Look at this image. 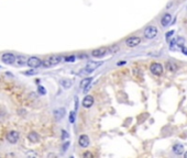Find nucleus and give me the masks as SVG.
<instances>
[{
    "mask_svg": "<svg viewBox=\"0 0 187 158\" xmlns=\"http://www.w3.org/2000/svg\"><path fill=\"white\" fill-rule=\"evenodd\" d=\"M62 60H63V56H61V55H53V56L47 57L44 62H42V66L43 67H52V66H55V65L59 64Z\"/></svg>",
    "mask_w": 187,
    "mask_h": 158,
    "instance_id": "1",
    "label": "nucleus"
},
{
    "mask_svg": "<svg viewBox=\"0 0 187 158\" xmlns=\"http://www.w3.org/2000/svg\"><path fill=\"white\" fill-rule=\"evenodd\" d=\"M17 63H18V65H20V66H22V65H24V64H27V58L24 57V56H18V58H17Z\"/></svg>",
    "mask_w": 187,
    "mask_h": 158,
    "instance_id": "20",
    "label": "nucleus"
},
{
    "mask_svg": "<svg viewBox=\"0 0 187 158\" xmlns=\"http://www.w3.org/2000/svg\"><path fill=\"white\" fill-rule=\"evenodd\" d=\"M184 156H185V158H187V152L185 153V155H184Z\"/></svg>",
    "mask_w": 187,
    "mask_h": 158,
    "instance_id": "31",
    "label": "nucleus"
},
{
    "mask_svg": "<svg viewBox=\"0 0 187 158\" xmlns=\"http://www.w3.org/2000/svg\"><path fill=\"white\" fill-rule=\"evenodd\" d=\"M7 140L9 142L10 144H16L19 140V133L17 131H10L7 136H6Z\"/></svg>",
    "mask_w": 187,
    "mask_h": 158,
    "instance_id": "9",
    "label": "nucleus"
},
{
    "mask_svg": "<svg viewBox=\"0 0 187 158\" xmlns=\"http://www.w3.org/2000/svg\"><path fill=\"white\" fill-rule=\"evenodd\" d=\"M61 85L65 89H69L72 87V85H73V81L71 79H63V80H61Z\"/></svg>",
    "mask_w": 187,
    "mask_h": 158,
    "instance_id": "17",
    "label": "nucleus"
},
{
    "mask_svg": "<svg viewBox=\"0 0 187 158\" xmlns=\"http://www.w3.org/2000/svg\"><path fill=\"white\" fill-rule=\"evenodd\" d=\"M166 68H167V70H169V72H176V70H177V66L174 63H172V62H169V63L166 64Z\"/></svg>",
    "mask_w": 187,
    "mask_h": 158,
    "instance_id": "18",
    "label": "nucleus"
},
{
    "mask_svg": "<svg viewBox=\"0 0 187 158\" xmlns=\"http://www.w3.org/2000/svg\"><path fill=\"white\" fill-rule=\"evenodd\" d=\"M27 64L29 67L31 68H37L42 66V60L39 57H35V56H31L27 59Z\"/></svg>",
    "mask_w": 187,
    "mask_h": 158,
    "instance_id": "3",
    "label": "nucleus"
},
{
    "mask_svg": "<svg viewBox=\"0 0 187 158\" xmlns=\"http://www.w3.org/2000/svg\"><path fill=\"white\" fill-rule=\"evenodd\" d=\"M37 72L35 70H30V72H25V75H35Z\"/></svg>",
    "mask_w": 187,
    "mask_h": 158,
    "instance_id": "29",
    "label": "nucleus"
},
{
    "mask_svg": "<svg viewBox=\"0 0 187 158\" xmlns=\"http://www.w3.org/2000/svg\"><path fill=\"white\" fill-rule=\"evenodd\" d=\"M65 112H66V110L64 108H59V109H56L54 111V117L56 121H59L61 119H63L65 115Z\"/></svg>",
    "mask_w": 187,
    "mask_h": 158,
    "instance_id": "12",
    "label": "nucleus"
},
{
    "mask_svg": "<svg viewBox=\"0 0 187 158\" xmlns=\"http://www.w3.org/2000/svg\"><path fill=\"white\" fill-rule=\"evenodd\" d=\"M28 138H29V140H30L31 143H37V142H40V135L37 134V132H30V133L28 134Z\"/></svg>",
    "mask_w": 187,
    "mask_h": 158,
    "instance_id": "13",
    "label": "nucleus"
},
{
    "mask_svg": "<svg viewBox=\"0 0 187 158\" xmlns=\"http://www.w3.org/2000/svg\"><path fill=\"white\" fill-rule=\"evenodd\" d=\"M118 50H119L118 45H114V46H111V47H108V51H109L110 54H114V53H116Z\"/></svg>",
    "mask_w": 187,
    "mask_h": 158,
    "instance_id": "21",
    "label": "nucleus"
},
{
    "mask_svg": "<svg viewBox=\"0 0 187 158\" xmlns=\"http://www.w3.org/2000/svg\"><path fill=\"white\" fill-rule=\"evenodd\" d=\"M37 91H39V93H40V95H45L46 93L45 88H44V87H42V86L37 87Z\"/></svg>",
    "mask_w": 187,
    "mask_h": 158,
    "instance_id": "22",
    "label": "nucleus"
},
{
    "mask_svg": "<svg viewBox=\"0 0 187 158\" xmlns=\"http://www.w3.org/2000/svg\"><path fill=\"white\" fill-rule=\"evenodd\" d=\"M68 146H69V142H66L64 145H63V152H66L67 150V148H68Z\"/></svg>",
    "mask_w": 187,
    "mask_h": 158,
    "instance_id": "25",
    "label": "nucleus"
},
{
    "mask_svg": "<svg viewBox=\"0 0 187 158\" xmlns=\"http://www.w3.org/2000/svg\"><path fill=\"white\" fill-rule=\"evenodd\" d=\"M186 9H187V7H186Z\"/></svg>",
    "mask_w": 187,
    "mask_h": 158,
    "instance_id": "32",
    "label": "nucleus"
},
{
    "mask_svg": "<svg viewBox=\"0 0 187 158\" xmlns=\"http://www.w3.org/2000/svg\"><path fill=\"white\" fill-rule=\"evenodd\" d=\"M63 59H64V62H66V63H74L75 59H76V56H74V55H68V56H65Z\"/></svg>",
    "mask_w": 187,
    "mask_h": 158,
    "instance_id": "19",
    "label": "nucleus"
},
{
    "mask_svg": "<svg viewBox=\"0 0 187 158\" xmlns=\"http://www.w3.org/2000/svg\"><path fill=\"white\" fill-rule=\"evenodd\" d=\"M156 35H157V29L153 27V25H150V27H147L144 30V36H145L146 39H149V40L154 39Z\"/></svg>",
    "mask_w": 187,
    "mask_h": 158,
    "instance_id": "4",
    "label": "nucleus"
},
{
    "mask_svg": "<svg viewBox=\"0 0 187 158\" xmlns=\"http://www.w3.org/2000/svg\"><path fill=\"white\" fill-rule=\"evenodd\" d=\"M181 51H182V53H184L185 55H187V47L182 46V47H181Z\"/></svg>",
    "mask_w": 187,
    "mask_h": 158,
    "instance_id": "27",
    "label": "nucleus"
},
{
    "mask_svg": "<svg viewBox=\"0 0 187 158\" xmlns=\"http://www.w3.org/2000/svg\"><path fill=\"white\" fill-rule=\"evenodd\" d=\"M89 143H90V140H89V137L87 135H80L79 136V138H78V144L80 147H84V148H86L89 146Z\"/></svg>",
    "mask_w": 187,
    "mask_h": 158,
    "instance_id": "11",
    "label": "nucleus"
},
{
    "mask_svg": "<svg viewBox=\"0 0 187 158\" xmlns=\"http://www.w3.org/2000/svg\"><path fill=\"white\" fill-rule=\"evenodd\" d=\"M1 60L7 65H12L16 62V56L12 53H5L1 56Z\"/></svg>",
    "mask_w": 187,
    "mask_h": 158,
    "instance_id": "7",
    "label": "nucleus"
},
{
    "mask_svg": "<svg viewBox=\"0 0 187 158\" xmlns=\"http://www.w3.org/2000/svg\"><path fill=\"white\" fill-rule=\"evenodd\" d=\"M140 43H141V39H140V37H138V36H131V37L127 39L126 45L128 46V47H135V46H138Z\"/></svg>",
    "mask_w": 187,
    "mask_h": 158,
    "instance_id": "8",
    "label": "nucleus"
},
{
    "mask_svg": "<svg viewBox=\"0 0 187 158\" xmlns=\"http://www.w3.org/2000/svg\"><path fill=\"white\" fill-rule=\"evenodd\" d=\"M173 152L176 155H182L184 152V146L182 144H175L173 146Z\"/></svg>",
    "mask_w": 187,
    "mask_h": 158,
    "instance_id": "16",
    "label": "nucleus"
},
{
    "mask_svg": "<svg viewBox=\"0 0 187 158\" xmlns=\"http://www.w3.org/2000/svg\"><path fill=\"white\" fill-rule=\"evenodd\" d=\"M92 77H86V78H84L82 81H80V84H79V87L82 88V89H84V88H88L89 87V85L91 84V81H92Z\"/></svg>",
    "mask_w": 187,
    "mask_h": 158,
    "instance_id": "15",
    "label": "nucleus"
},
{
    "mask_svg": "<svg viewBox=\"0 0 187 158\" xmlns=\"http://www.w3.org/2000/svg\"><path fill=\"white\" fill-rule=\"evenodd\" d=\"M94 97L92 96H86L84 99H83V102H82V105L84 107V108H86V109H89L92 107V104H94Z\"/></svg>",
    "mask_w": 187,
    "mask_h": 158,
    "instance_id": "10",
    "label": "nucleus"
},
{
    "mask_svg": "<svg viewBox=\"0 0 187 158\" xmlns=\"http://www.w3.org/2000/svg\"><path fill=\"white\" fill-rule=\"evenodd\" d=\"M171 21H172V15L169 13H165L161 19V24H162V27H167Z\"/></svg>",
    "mask_w": 187,
    "mask_h": 158,
    "instance_id": "14",
    "label": "nucleus"
},
{
    "mask_svg": "<svg viewBox=\"0 0 187 158\" xmlns=\"http://www.w3.org/2000/svg\"><path fill=\"white\" fill-rule=\"evenodd\" d=\"M150 70L155 76H160V75H162V72H163V66L159 63H153L151 65Z\"/></svg>",
    "mask_w": 187,
    "mask_h": 158,
    "instance_id": "6",
    "label": "nucleus"
},
{
    "mask_svg": "<svg viewBox=\"0 0 187 158\" xmlns=\"http://www.w3.org/2000/svg\"><path fill=\"white\" fill-rule=\"evenodd\" d=\"M69 122L71 123H74L75 122V111L69 113Z\"/></svg>",
    "mask_w": 187,
    "mask_h": 158,
    "instance_id": "23",
    "label": "nucleus"
},
{
    "mask_svg": "<svg viewBox=\"0 0 187 158\" xmlns=\"http://www.w3.org/2000/svg\"><path fill=\"white\" fill-rule=\"evenodd\" d=\"M67 137H68V133L66 131H62V138H63V140H66Z\"/></svg>",
    "mask_w": 187,
    "mask_h": 158,
    "instance_id": "24",
    "label": "nucleus"
},
{
    "mask_svg": "<svg viewBox=\"0 0 187 158\" xmlns=\"http://www.w3.org/2000/svg\"><path fill=\"white\" fill-rule=\"evenodd\" d=\"M104 64V62H88L86 65V67L83 69V72H79V75H86V74H90L95 69H97L98 67H100L101 65Z\"/></svg>",
    "mask_w": 187,
    "mask_h": 158,
    "instance_id": "2",
    "label": "nucleus"
},
{
    "mask_svg": "<svg viewBox=\"0 0 187 158\" xmlns=\"http://www.w3.org/2000/svg\"><path fill=\"white\" fill-rule=\"evenodd\" d=\"M174 35V31H169L166 33V40H169L171 36H173Z\"/></svg>",
    "mask_w": 187,
    "mask_h": 158,
    "instance_id": "26",
    "label": "nucleus"
},
{
    "mask_svg": "<svg viewBox=\"0 0 187 158\" xmlns=\"http://www.w3.org/2000/svg\"><path fill=\"white\" fill-rule=\"evenodd\" d=\"M83 156H84V157H92V154H91V153H89V152H87V153H85V154H84V155H83Z\"/></svg>",
    "mask_w": 187,
    "mask_h": 158,
    "instance_id": "28",
    "label": "nucleus"
},
{
    "mask_svg": "<svg viewBox=\"0 0 187 158\" xmlns=\"http://www.w3.org/2000/svg\"><path fill=\"white\" fill-rule=\"evenodd\" d=\"M109 53V51L107 47H100V48H97V50H94L90 54L92 57H96V58H100V57H104L105 55H107Z\"/></svg>",
    "mask_w": 187,
    "mask_h": 158,
    "instance_id": "5",
    "label": "nucleus"
},
{
    "mask_svg": "<svg viewBox=\"0 0 187 158\" xmlns=\"http://www.w3.org/2000/svg\"><path fill=\"white\" fill-rule=\"evenodd\" d=\"M126 63H127L126 60H120V62H119L117 65H118V66H121V65H126Z\"/></svg>",
    "mask_w": 187,
    "mask_h": 158,
    "instance_id": "30",
    "label": "nucleus"
}]
</instances>
